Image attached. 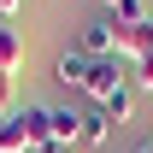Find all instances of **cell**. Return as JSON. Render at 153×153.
<instances>
[{
    "instance_id": "cell-1",
    "label": "cell",
    "mask_w": 153,
    "mask_h": 153,
    "mask_svg": "<svg viewBox=\"0 0 153 153\" xmlns=\"http://www.w3.org/2000/svg\"><path fill=\"white\" fill-rule=\"evenodd\" d=\"M124 82H130V76H124V59H94V65H88V76H82V94L94 100V106H106Z\"/></svg>"
},
{
    "instance_id": "cell-2",
    "label": "cell",
    "mask_w": 153,
    "mask_h": 153,
    "mask_svg": "<svg viewBox=\"0 0 153 153\" xmlns=\"http://www.w3.org/2000/svg\"><path fill=\"white\" fill-rule=\"evenodd\" d=\"M153 53V18H135V24H118V47H112V59H141Z\"/></svg>"
},
{
    "instance_id": "cell-3",
    "label": "cell",
    "mask_w": 153,
    "mask_h": 153,
    "mask_svg": "<svg viewBox=\"0 0 153 153\" xmlns=\"http://www.w3.org/2000/svg\"><path fill=\"white\" fill-rule=\"evenodd\" d=\"M112 47H118V18H94V24H82L76 53H88V59H112Z\"/></svg>"
},
{
    "instance_id": "cell-4",
    "label": "cell",
    "mask_w": 153,
    "mask_h": 153,
    "mask_svg": "<svg viewBox=\"0 0 153 153\" xmlns=\"http://www.w3.org/2000/svg\"><path fill=\"white\" fill-rule=\"evenodd\" d=\"M18 124H24V141H30V153L53 147V106H24V112H18Z\"/></svg>"
},
{
    "instance_id": "cell-5",
    "label": "cell",
    "mask_w": 153,
    "mask_h": 153,
    "mask_svg": "<svg viewBox=\"0 0 153 153\" xmlns=\"http://www.w3.org/2000/svg\"><path fill=\"white\" fill-rule=\"evenodd\" d=\"M88 65H94V59L71 47V53H59V59H53V82H65V88H76V94H82V76H88Z\"/></svg>"
},
{
    "instance_id": "cell-6",
    "label": "cell",
    "mask_w": 153,
    "mask_h": 153,
    "mask_svg": "<svg viewBox=\"0 0 153 153\" xmlns=\"http://www.w3.org/2000/svg\"><path fill=\"white\" fill-rule=\"evenodd\" d=\"M18 65H24V36L12 30V24H0V71L18 76Z\"/></svg>"
},
{
    "instance_id": "cell-7",
    "label": "cell",
    "mask_w": 153,
    "mask_h": 153,
    "mask_svg": "<svg viewBox=\"0 0 153 153\" xmlns=\"http://www.w3.org/2000/svg\"><path fill=\"white\" fill-rule=\"evenodd\" d=\"M76 135H82V112L53 106V141H59V147H76Z\"/></svg>"
},
{
    "instance_id": "cell-8",
    "label": "cell",
    "mask_w": 153,
    "mask_h": 153,
    "mask_svg": "<svg viewBox=\"0 0 153 153\" xmlns=\"http://www.w3.org/2000/svg\"><path fill=\"white\" fill-rule=\"evenodd\" d=\"M106 135H112V118L100 112V106H88V112H82V135H76V141H88V147H106Z\"/></svg>"
},
{
    "instance_id": "cell-9",
    "label": "cell",
    "mask_w": 153,
    "mask_h": 153,
    "mask_svg": "<svg viewBox=\"0 0 153 153\" xmlns=\"http://www.w3.org/2000/svg\"><path fill=\"white\" fill-rule=\"evenodd\" d=\"M135 94H141V88H135V82H124V88H118V94L106 100V106H100V112L112 118V124H130V118H135Z\"/></svg>"
},
{
    "instance_id": "cell-10",
    "label": "cell",
    "mask_w": 153,
    "mask_h": 153,
    "mask_svg": "<svg viewBox=\"0 0 153 153\" xmlns=\"http://www.w3.org/2000/svg\"><path fill=\"white\" fill-rule=\"evenodd\" d=\"M0 153H30V141H24V124H18V112H12V118H0Z\"/></svg>"
},
{
    "instance_id": "cell-11",
    "label": "cell",
    "mask_w": 153,
    "mask_h": 153,
    "mask_svg": "<svg viewBox=\"0 0 153 153\" xmlns=\"http://www.w3.org/2000/svg\"><path fill=\"white\" fill-rule=\"evenodd\" d=\"M130 82H135V88H141V94H153V53L141 59V65H135V76H130Z\"/></svg>"
},
{
    "instance_id": "cell-12",
    "label": "cell",
    "mask_w": 153,
    "mask_h": 153,
    "mask_svg": "<svg viewBox=\"0 0 153 153\" xmlns=\"http://www.w3.org/2000/svg\"><path fill=\"white\" fill-rule=\"evenodd\" d=\"M12 100H18V88H12V76L0 71V118H12Z\"/></svg>"
},
{
    "instance_id": "cell-13",
    "label": "cell",
    "mask_w": 153,
    "mask_h": 153,
    "mask_svg": "<svg viewBox=\"0 0 153 153\" xmlns=\"http://www.w3.org/2000/svg\"><path fill=\"white\" fill-rule=\"evenodd\" d=\"M12 12H24V0H0V18H12Z\"/></svg>"
},
{
    "instance_id": "cell-14",
    "label": "cell",
    "mask_w": 153,
    "mask_h": 153,
    "mask_svg": "<svg viewBox=\"0 0 153 153\" xmlns=\"http://www.w3.org/2000/svg\"><path fill=\"white\" fill-rule=\"evenodd\" d=\"M41 153H76V147H59V141H53V147H41Z\"/></svg>"
},
{
    "instance_id": "cell-15",
    "label": "cell",
    "mask_w": 153,
    "mask_h": 153,
    "mask_svg": "<svg viewBox=\"0 0 153 153\" xmlns=\"http://www.w3.org/2000/svg\"><path fill=\"white\" fill-rule=\"evenodd\" d=\"M100 6H124V0H100Z\"/></svg>"
}]
</instances>
